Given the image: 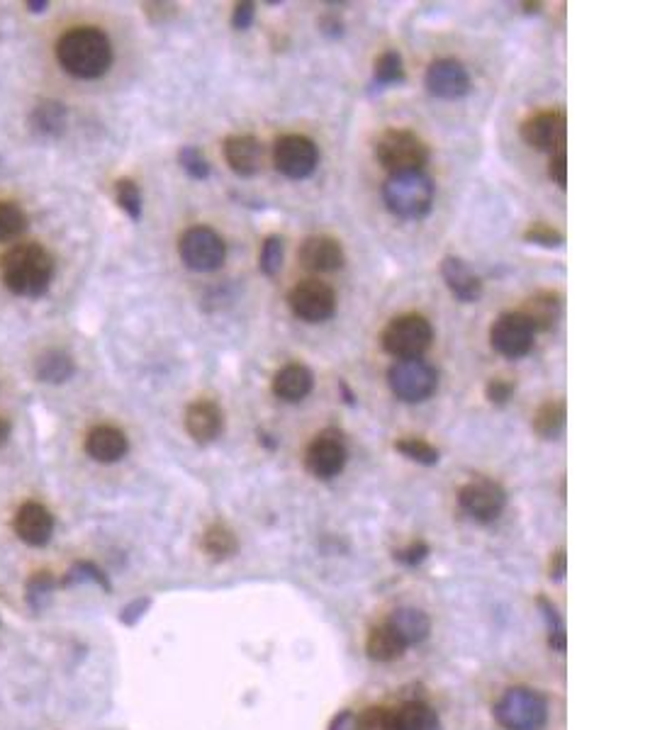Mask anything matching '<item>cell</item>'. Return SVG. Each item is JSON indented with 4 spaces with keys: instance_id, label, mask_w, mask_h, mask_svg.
<instances>
[{
    "instance_id": "35",
    "label": "cell",
    "mask_w": 650,
    "mask_h": 730,
    "mask_svg": "<svg viewBox=\"0 0 650 730\" xmlns=\"http://www.w3.org/2000/svg\"><path fill=\"white\" fill-rule=\"evenodd\" d=\"M81 582L98 584V587L105 589V592H110V589H112L108 575H105V572L100 570L98 565L88 563V560H83V563H76L69 572H66L64 580H61L64 587H71V584H81Z\"/></svg>"
},
{
    "instance_id": "33",
    "label": "cell",
    "mask_w": 650,
    "mask_h": 730,
    "mask_svg": "<svg viewBox=\"0 0 650 730\" xmlns=\"http://www.w3.org/2000/svg\"><path fill=\"white\" fill-rule=\"evenodd\" d=\"M115 198L117 205L125 210V215L132 219V222H139L142 219V190L139 185L132 181V178H120L115 183Z\"/></svg>"
},
{
    "instance_id": "40",
    "label": "cell",
    "mask_w": 650,
    "mask_h": 730,
    "mask_svg": "<svg viewBox=\"0 0 650 730\" xmlns=\"http://www.w3.org/2000/svg\"><path fill=\"white\" fill-rule=\"evenodd\" d=\"M356 730H395L392 728V711L385 706H371L356 716Z\"/></svg>"
},
{
    "instance_id": "4",
    "label": "cell",
    "mask_w": 650,
    "mask_h": 730,
    "mask_svg": "<svg viewBox=\"0 0 650 730\" xmlns=\"http://www.w3.org/2000/svg\"><path fill=\"white\" fill-rule=\"evenodd\" d=\"M373 154L378 164L395 173L422 171L429 161V146L409 129H385L378 134L373 144Z\"/></svg>"
},
{
    "instance_id": "41",
    "label": "cell",
    "mask_w": 650,
    "mask_h": 730,
    "mask_svg": "<svg viewBox=\"0 0 650 730\" xmlns=\"http://www.w3.org/2000/svg\"><path fill=\"white\" fill-rule=\"evenodd\" d=\"M524 239L529 241V244H536V246H543V249H558V246H563V234L558 232V229L548 227V224H531L529 229L524 232Z\"/></svg>"
},
{
    "instance_id": "43",
    "label": "cell",
    "mask_w": 650,
    "mask_h": 730,
    "mask_svg": "<svg viewBox=\"0 0 650 730\" xmlns=\"http://www.w3.org/2000/svg\"><path fill=\"white\" fill-rule=\"evenodd\" d=\"M429 555V546L424 541H412L409 546L395 550V560L400 565H407V567H414L419 563H424Z\"/></svg>"
},
{
    "instance_id": "39",
    "label": "cell",
    "mask_w": 650,
    "mask_h": 730,
    "mask_svg": "<svg viewBox=\"0 0 650 730\" xmlns=\"http://www.w3.org/2000/svg\"><path fill=\"white\" fill-rule=\"evenodd\" d=\"M539 606L543 609V616L548 621V645H551L556 653H565V626L560 621L558 609L548 599H539Z\"/></svg>"
},
{
    "instance_id": "38",
    "label": "cell",
    "mask_w": 650,
    "mask_h": 730,
    "mask_svg": "<svg viewBox=\"0 0 650 730\" xmlns=\"http://www.w3.org/2000/svg\"><path fill=\"white\" fill-rule=\"evenodd\" d=\"M56 587V580L49 572H37V575L30 577V582H27V602H30V606L35 611L42 609L44 604H47L49 594L54 592Z\"/></svg>"
},
{
    "instance_id": "15",
    "label": "cell",
    "mask_w": 650,
    "mask_h": 730,
    "mask_svg": "<svg viewBox=\"0 0 650 730\" xmlns=\"http://www.w3.org/2000/svg\"><path fill=\"white\" fill-rule=\"evenodd\" d=\"M427 88L436 98L456 100L470 91V76L461 61L436 59L427 69Z\"/></svg>"
},
{
    "instance_id": "26",
    "label": "cell",
    "mask_w": 650,
    "mask_h": 730,
    "mask_svg": "<svg viewBox=\"0 0 650 730\" xmlns=\"http://www.w3.org/2000/svg\"><path fill=\"white\" fill-rule=\"evenodd\" d=\"M35 375L39 383L47 385H64L76 375L74 358L59 348H49V351L39 353L35 361Z\"/></svg>"
},
{
    "instance_id": "27",
    "label": "cell",
    "mask_w": 650,
    "mask_h": 730,
    "mask_svg": "<svg viewBox=\"0 0 650 730\" xmlns=\"http://www.w3.org/2000/svg\"><path fill=\"white\" fill-rule=\"evenodd\" d=\"M439 713L424 701H405L400 709L392 711V728L395 730H439Z\"/></svg>"
},
{
    "instance_id": "24",
    "label": "cell",
    "mask_w": 650,
    "mask_h": 730,
    "mask_svg": "<svg viewBox=\"0 0 650 730\" xmlns=\"http://www.w3.org/2000/svg\"><path fill=\"white\" fill-rule=\"evenodd\" d=\"M560 307H563V302H560L558 292L543 290L536 292L534 297H529V300L524 302V307L519 310V314L531 324V329H534L536 334V331H551L556 327L560 317Z\"/></svg>"
},
{
    "instance_id": "5",
    "label": "cell",
    "mask_w": 650,
    "mask_h": 730,
    "mask_svg": "<svg viewBox=\"0 0 650 730\" xmlns=\"http://www.w3.org/2000/svg\"><path fill=\"white\" fill-rule=\"evenodd\" d=\"M495 718L504 730H541L548 721V701L529 687H512L495 704Z\"/></svg>"
},
{
    "instance_id": "20",
    "label": "cell",
    "mask_w": 650,
    "mask_h": 730,
    "mask_svg": "<svg viewBox=\"0 0 650 730\" xmlns=\"http://www.w3.org/2000/svg\"><path fill=\"white\" fill-rule=\"evenodd\" d=\"M127 451H130V441L117 426H95L86 436V453L98 463H117L127 456Z\"/></svg>"
},
{
    "instance_id": "17",
    "label": "cell",
    "mask_w": 650,
    "mask_h": 730,
    "mask_svg": "<svg viewBox=\"0 0 650 730\" xmlns=\"http://www.w3.org/2000/svg\"><path fill=\"white\" fill-rule=\"evenodd\" d=\"M15 533L27 546H47L54 533V516L44 504L27 502L15 514Z\"/></svg>"
},
{
    "instance_id": "16",
    "label": "cell",
    "mask_w": 650,
    "mask_h": 730,
    "mask_svg": "<svg viewBox=\"0 0 650 730\" xmlns=\"http://www.w3.org/2000/svg\"><path fill=\"white\" fill-rule=\"evenodd\" d=\"M298 258L305 271L312 273H334L344 266V249L334 237L319 234L302 241Z\"/></svg>"
},
{
    "instance_id": "51",
    "label": "cell",
    "mask_w": 650,
    "mask_h": 730,
    "mask_svg": "<svg viewBox=\"0 0 650 730\" xmlns=\"http://www.w3.org/2000/svg\"><path fill=\"white\" fill-rule=\"evenodd\" d=\"M27 8H30V13H44V10L49 8V3H47V0H30V3H27Z\"/></svg>"
},
{
    "instance_id": "46",
    "label": "cell",
    "mask_w": 650,
    "mask_h": 730,
    "mask_svg": "<svg viewBox=\"0 0 650 730\" xmlns=\"http://www.w3.org/2000/svg\"><path fill=\"white\" fill-rule=\"evenodd\" d=\"M548 176H551V181L560 185V188L568 185V159H565V151L553 154L551 166H548Z\"/></svg>"
},
{
    "instance_id": "50",
    "label": "cell",
    "mask_w": 650,
    "mask_h": 730,
    "mask_svg": "<svg viewBox=\"0 0 650 730\" xmlns=\"http://www.w3.org/2000/svg\"><path fill=\"white\" fill-rule=\"evenodd\" d=\"M10 431H13V426H10V421H8V419H3V417H0V448H3V446H5V443H8V438H10Z\"/></svg>"
},
{
    "instance_id": "19",
    "label": "cell",
    "mask_w": 650,
    "mask_h": 730,
    "mask_svg": "<svg viewBox=\"0 0 650 730\" xmlns=\"http://www.w3.org/2000/svg\"><path fill=\"white\" fill-rule=\"evenodd\" d=\"M224 159L237 176L251 178L259 173L263 161V146L251 134H232L224 139Z\"/></svg>"
},
{
    "instance_id": "18",
    "label": "cell",
    "mask_w": 650,
    "mask_h": 730,
    "mask_svg": "<svg viewBox=\"0 0 650 730\" xmlns=\"http://www.w3.org/2000/svg\"><path fill=\"white\" fill-rule=\"evenodd\" d=\"M186 429L195 443H212L224 431V414L212 400H195L186 409Z\"/></svg>"
},
{
    "instance_id": "49",
    "label": "cell",
    "mask_w": 650,
    "mask_h": 730,
    "mask_svg": "<svg viewBox=\"0 0 650 730\" xmlns=\"http://www.w3.org/2000/svg\"><path fill=\"white\" fill-rule=\"evenodd\" d=\"M565 572H568V560H565V550H558L551 558V577L553 580H563Z\"/></svg>"
},
{
    "instance_id": "6",
    "label": "cell",
    "mask_w": 650,
    "mask_h": 730,
    "mask_svg": "<svg viewBox=\"0 0 650 730\" xmlns=\"http://www.w3.org/2000/svg\"><path fill=\"white\" fill-rule=\"evenodd\" d=\"M380 341H383L385 351L395 356L397 361L422 358V353L429 351L431 341H434V329L422 314H402L385 327Z\"/></svg>"
},
{
    "instance_id": "10",
    "label": "cell",
    "mask_w": 650,
    "mask_h": 730,
    "mask_svg": "<svg viewBox=\"0 0 650 730\" xmlns=\"http://www.w3.org/2000/svg\"><path fill=\"white\" fill-rule=\"evenodd\" d=\"M319 149L305 134H285L273 146V164L285 178L302 181L317 168Z\"/></svg>"
},
{
    "instance_id": "31",
    "label": "cell",
    "mask_w": 650,
    "mask_h": 730,
    "mask_svg": "<svg viewBox=\"0 0 650 730\" xmlns=\"http://www.w3.org/2000/svg\"><path fill=\"white\" fill-rule=\"evenodd\" d=\"M30 219H27L25 210L15 202H0V244L3 241L18 239L27 229Z\"/></svg>"
},
{
    "instance_id": "8",
    "label": "cell",
    "mask_w": 650,
    "mask_h": 730,
    "mask_svg": "<svg viewBox=\"0 0 650 730\" xmlns=\"http://www.w3.org/2000/svg\"><path fill=\"white\" fill-rule=\"evenodd\" d=\"M178 254H181V261L186 263L190 271L210 273L217 271L224 263L227 246H224V239L215 229L198 224V227H190L183 232L181 241H178Z\"/></svg>"
},
{
    "instance_id": "22",
    "label": "cell",
    "mask_w": 650,
    "mask_h": 730,
    "mask_svg": "<svg viewBox=\"0 0 650 730\" xmlns=\"http://www.w3.org/2000/svg\"><path fill=\"white\" fill-rule=\"evenodd\" d=\"M315 378L302 363H288L273 375V395L283 402H302L312 392Z\"/></svg>"
},
{
    "instance_id": "13",
    "label": "cell",
    "mask_w": 650,
    "mask_h": 730,
    "mask_svg": "<svg viewBox=\"0 0 650 730\" xmlns=\"http://www.w3.org/2000/svg\"><path fill=\"white\" fill-rule=\"evenodd\" d=\"M490 344L504 358H524L534 348V329L519 312H504L490 329Z\"/></svg>"
},
{
    "instance_id": "14",
    "label": "cell",
    "mask_w": 650,
    "mask_h": 730,
    "mask_svg": "<svg viewBox=\"0 0 650 730\" xmlns=\"http://www.w3.org/2000/svg\"><path fill=\"white\" fill-rule=\"evenodd\" d=\"M565 115L563 112H536L521 125V139L536 151L558 154L565 146Z\"/></svg>"
},
{
    "instance_id": "52",
    "label": "cell",
    "mask_w": 650,
    "mask_h": 730,
    "mask_svg": "<svg viewBox=\"0 0 650 730\" xmlns=\"http://www.w3.org/2000/svg\"><path fill=\"white\" fill-rule=\"evenodd\" d=\"M259 443H266V446H268V448H271V451H273V448H276V446H278V443H276V441H271V436H268V434H266V431H259Z\"/></svg>"
},
{
    "instance_id": "48",
    "label": "cell",
    "mask_w": 650,
    "mask_h": 730,
    "mask_svg": "<svg viewBox=\"0 0 650 730\" xmlns=\"http://www.w3.org/2000/svg\"><path fill=\"white\" fill-rule=\"evenodd\" d=\"M329 730H356V713L339 711L329 723Z\"/></svg>"
},
{
    "instance_id": "45",
    "label": "cell",
    "mask_w": 650,
    "mask_h": 730,
    "mask_svg": "<svg viewBox=\"0 0 650 730\" xmlns=\"http://www.w3.org/2000/svg\"><path fill=\"white\" fill-rule=\"evenodd\" d=\"M149 606H151V599L149 597L134 599V602H130V604L125 606V609H122L120 621L125 623V626H134V623H137L139 619H142L144 614H147Z\"/></svg>"
},
{
    "instance_id": "7",
    "label": "cell",
    "mask_w": 650,
    "mask_h": 730,
    "mask_svg": "<svg viewBox=\"0 0 650 730\" xmlns=\"http://www.w3.org/2000/svg\"><path fill=\"white\" fill-rule=\"evenodd\" d=\"M388 383L392 395L402 402H424L429 400L439 385V373L424 358H407V361H395L388 370Z\"/></svg>"
},
{
    "instance_id": "29",
    "label": "cell",
    "mask_w": 650,
    "mask_h": 730,
    "mask_svg": "<svg viewBox=\"0 0 650 730\" xmlns=\"http://www.w3.org/2000/svg\"><path fill=\"white\" fill-rule=\"evenodd\" d=\"M203 550L215 563H222V560H229L232 555H237L239 541L232 529H227L224 524H212L203 536Z\"/></svg>"
},
{
    "instance_id": "21",
    "label": "cell",
    "mask_w": 650,
    "mask_h": 730,
    "mask_svg": "<svg viewBox=\"0 0 650 730\" xmlns=\"http://www.w3.org/2000/svg\"><path fill=\"white\" fill-rule=\"evenodd\" d=\"M441 275H444L448 290L461 302H478L483 297V280L468 268V263L456 256H446L441 261Z\"/></svg>"
},
{
    "instance_id": "9",
    "label": "cell",
    "mask_w": 650,
    "mask_h": 730,
    "mask_svg": "<svg viewBox=\"0 0 650 730\" xmlns=\"http://www.w3.org/2000/svg\"><path fill=\"white\" fill-rule=\"evenodd\" d=\"M458 504L465 514L478 524H492L500 519V514L507 507V492L500 482L487 480V477H475L458 492Z\"/></svg>"
},
{
    "instance_id": "37",
    "label": "cell",
    "mask_w": 650,
    "mask_h": 730,
    "mask_svg": "<svg viewBox=\"0 0 650 730\" xmlns=\"http://www.w3.org/2000/svg\"><path fill=\"white\" fill-rule=\"evenodd\" d=\"M283 254H285L283 239L276 237V234L266 237V241H263V246H261L259 268L268 275V278H273V275L280 273V268H283Z\"/></svg>"
},
{
    "instance_id": "23",
    "label": "cell",
    "mask_w": 650,
    "mask_h": 730,
    "mask_svg": "<svg viewBox=\"0 0 650 730\" xmlns=\"http://www.w3.org/2000/svg\"><path fill=\"white\" fill-rule=\"evenodd\" d=\"M27 125H30V132L37 139H44V142L47 139H59L66 132V125H69V110L59 100H42L30 112Z\"/></svg>"
},
{
    "instance_id": "30",
    "label": "cell",
    "mask_w": 650,
    "mask_h": 730,
    "mask_svg": "<svg viewBox=\"0 0 650 730\" xmlns=\"http://www.w3.org/2000/svg\"><path fill=\"white\" fill-rule=\"evenodd\" d=\"M565 429V402L548 400L534 414V431L541 438H556Z\"/></svg>"
},
{
    "instance_id": "3",
    "label": "cell",
    "mask_w": 650,
    "mask_h": 730,
    "mask_svg": "<svg viewBox=\"0 0 650 730\" xmlns=\"http://www.w3.org/2000/svg\"><path fill=\"white\" fill-rule=\"evenodd\" d=\"M434 181L424 171L395 173L383 185V198L388 210L402 219H422L434 205Z\"/></svg>"
},
{
    "instance_id": "32",
    "label": "cell",
    "mask_w": 650,
    "mask_h": 730,
    "mask_svg": "<svg viewBox=\"0 0 650 730\" xmlns=\"http://www.w3.org/2000/svg\"><path fill=\"white\" fill-rule=\"evenodd\" d=\"M373 78L378 86H392V83L405 81V64L397 52H383L375 59Z\"/></svg>"
},
{
    "instance_id": "42",
    "label": "cell",
    "mask_w": 650,
    "mask_h": 730,
    "mask_svg": "<svg viewBox=\"0 0 650 730\" xmlns=\"http://www.w3.org/2000/svg\"><path fill=\"white\" fill-rule=\"evenodd\" d=\"M514 390H517V383H514V380L492 378L485 387V397L490 400V404H497V407H502V404H507L509 400H512Z\"/></svg>"
},
{
    "instance_id": "12",
    "label": "cell",
    "mask_w": 650,
    "mask_h": 730,
    "mask_svg": "<svg viewBox=\"0 0 650 730\" xmlns=\"http://www.w3.org/2000/svg\"><path fill=\"white\" fill-rule=\"evenodd\" d=\"M346 443L341 431L336 429H324L322 434L312 438V443L307 446L305 453V465L310 470V475H315L317 480H332L344 470L346 465Z\"/></svg>"
},
{
    "instance_id": "34",
    "label": "cell",
    "mask_w": 650,
    "mask_h": 730,
    "mask_svg": "<svg viewBox=\"0 0 650 730\" xmlns=\"http://www.w3.org/2000/svg\"><path fill=\"white\" fill-rule=\"evenodd\" d=\"M395 451L402 453V456L414 460V463H419V465L439 463V451H436L431 443L424 441V438H414V436L400 438V441L395 443Z\"/></svg>"
},
{
    "instance_id": "53",
    "label": "cell",
    "mask_w": 650,
    "mask_h": 730,
    "mask_svg": "<svg viewBox=\"0 0 650 730\" xmlns=\"http://www.w3.org/2000/svg\"><path fill=\"white\" fill-rule=\"evenodd\" d=\"M524 8H526V13H539V8H541V5H539V3H534V5H531V3H526V5H524Z\"/></svg>"
},
{
    "instance_id": "36",
    "label": "cell",
    "mask_w": 650,
    "mask_h": 730,
    "mask_svg": "<svg viewBox=\"0 0 650 730\" xmlns=\"http://www.w3.org/2000/svg\"><path fill=\"white\" fill-rule=\"evenodd\" d=\"M178 164H181L183 171H186L193 181H207V176H210V164H207L205 154L198 149V146H183V149L178 151Z\"/></svg>"
},
{
    "instance_id": "1",
    "label": "cell",
    "mask_w": 650,
    "mask_h": 730,
    "mask_svg": "<svg viewBox=\"0 0 650 730\" xmlns=\"http://www.w3.org/2000/svg\"><path fill=\"white\" fill-rule=\"evenodd\" d=\"M56 61L81 81L105 76L112 64V44L98 27H74L56 42Z\"/></svg>"
},
{
    "instance_id": "44",
    "label": "cell",
    "mask_w": 650,
    "mask_h": 730,
    "mask_svg": "<svg viewBox=\"0 0 650 730\" xmlns=\"http://www.w3.org/2000/svg\"><path fill=\"white\" fill-rule=\"evenodd\" d=\"M142 8H144V13H147V18L151 22H156V25L168 22L178 15V5H173V3H144Z\"/></svg>"
},
{
    "instance_id": "2",
    "label": "cell",
    "mask_w": 650,
    "mask_h": 730,
    "mask_svg": "<svg viewBox=\"0 0 650 730\" xmlns=\"http://www.w3.org/2000/svg\"><path fill=\"white\" fill-rule=\"evenodd\" d=\"M54 256L39 244H18L0 256V278L18 297H42L54 280Z\"/></svg>"
},
{
    "instance_id": "47",
    "label": "cell",
    "mask_w": 650,
    "mask_h": 730,
    "mask_svg": "<svg viewBox=\"0 0 650 730\" xmlns=\"http://www.w3.org/2000/svg\"><path fill=\"white\" fill-rule=\"evenodd\" d=\"M254 15H256L254 3H237V8H234V15H232V27L239 32L249 30L251 22H254Z\"/></svg>"
},
{
    "instance_id": "25",
    "label": "cell",
    "mask_w": 650,
    "mask_h": 730,
    "mask_svg": "<svg viewBox=\"0 0 650 730\" xmlns=\"http://www.w3.org/2000/svg\"><path fill=\"white\" fill-rule=\"evenodd\" d=\"M385 623L405 640L407 648L424 643L431 633V619L422 609H414V606H400V609L392 611Z\"/></svg>"
},
{
    "instance_id": "11",
    "label": "cell",
    "mask_w": 650,
    "mask_h": 730,
    "mask_svg": "<svg viewBox=\"0 0 650 730\" xmlns=\"http://www.w3.org/2000/svg\"><path fill=\"white\" fill-rule=\"evenodd\" d=\"M288 305L302 322H327L336 312V295L322 280H302L288 295Z\"/></svg>"
},
{
    "instance_id": "28",
    "label": "cell",
    "mask_w": 650,
    "mask_h": 730,
    "mask_svg": "<svg viewBox=\"0 0 650 730\" xmlns=\"http://www.w3.org/2000/svg\"><path fill=\"white\" fill-rule=\"evenodd\" d=\"M366 653L375 662H395L407 653V645L405 640L392 631L388 623H383V626H375L368 633Z\"/></svg>"
}]
</instances>
